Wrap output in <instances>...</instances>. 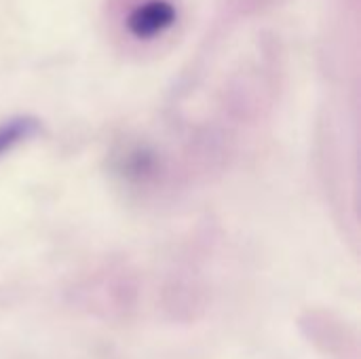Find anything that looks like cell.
<instances>
[{
    "instance_id": "obj_1",
    "label": "cell",
    "mask_w": 361,
    "mask_h": 359,
    "mask_svg": "<svg viewBox=\"0 0 361 359\" xmlns=\"http://www.w3.org/2000/svg\"><path fill=\"white\" fill-rule=\"evenodd\" d=\"M176 8L167 0H148L137 6L129 17V32L137 38H154L171 28Z\"/></svg>"
},
{
    "instance_id": "obj_2",
    "label": "cell",
    "mask_w": 361,
    "mask_h": 359,
    "mask_svg": "<svg viewBox=\"0 0 361 359\" xmlns=\"http://www.w3.org/2000/svg\"><path fill=\"white\" fill-rule=\"evenodd\" d=\"M36 131H38V123L36 118L30 116H15L11 121L0 123V157L11 152L27 138H32Z\"/></svg>"
}]
</instances>
